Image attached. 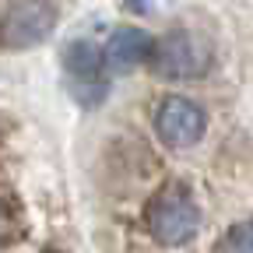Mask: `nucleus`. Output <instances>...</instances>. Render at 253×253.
Segmentation results:
<instances>
[{
	"label": "nucleus",
	"instance_id": "nucleus-1",
	"mask_svg": "<svg viewBox=\"0 0 253 253\" xmlns=\"http://www.w3.org/2000/svg\"><path fill=\"white\" fill-rule=\"evenodd\" d=\"M144 225L155 243L162 246H186L190 239H197L201 232V208L190 197L186 186H166L151 197L144 208Z\"/></svg>",
	"mask_w": 253,
	"mask_h": 253
},
{
	"label": "nucleus",
	"instance_id": "nucleus-2",
	"mask_svg": "<svg viewBox=\"0 0 253 253\" xmlns=\"http://www.w3.org/2000/svg\"><path fill=\"white\" fill-rule=\"evenodd\" d=\"M148 67L162 81H197L211 71V46L194 32H169L151 42Z\"/></svg>",
	"mask_w": 253,
	"mask_h": 253
},
{
	"label": "nucleus",
	"instance_id": "nucleus-3",
	"mask_svg": "<svg viewBox=\"0 0 253 253\" xmlns=\"http://www.w3.org/2000/svg\"><path fill=\"white\" fill-rule=\"evenodd\" d=\"M56 28V7L49 0H11L0 14V46L28 49L49 39Z\"/></svg>",
	"mask_w": 253,
	"mask_h": 253
},
{
	"label": "nucleus",
	"instance_id": "nucleus-4",
	"mask_svg": "<svg viewBox=\"0 0 253 253\" xmlns=\"http://www.w3.org/2000/svg\"><path fill=\"white\" fill-rule=\"evenodd\" d=\"M208 130V113L194 102L186 99V95H169V99L158 102L155 109V134L166 148L172 151H186L194 148Z\"/></svg>",
	"mask_w": 253,
	"mask_h": 253
},
{
	"label": "nucleus",
	"instance_id": "nucleus-5",
	"mask_svg": "<svg viewBox=\"0 0 253 253\" xmlns=\"http://www.w3.org/2000/svg\"><path fill=\"white\" fill-rule=\"evenodd\" d=\"M151 36H144L141 28H116L106 49H102V63L113 71V74H130L134 67L148 63L151 56Z\"/></svg>",
	"mask_w": 253,
	"mask_h": 253
},
{
	"label": "nucleus",
	"instance_id": "nucleus-6",
	"mask_svg": "<svg viewBox=\"0 0 253 253\" xmlns=\"http://www.w3.org/2000/svg\"><path fill=\"white\" fill-rule=\"evenodd\" d=\"M63 67H67V74L74 81H95L102 74V49L88 42V39H74L67 49H63Z\"/></svg>",
	"mask_w": 253,
	"mask_h": 253
},
{
	"label": "nucleus",
	"instance_id": "nucleus-7",
	"mask_svg": "<svg viewBox=\"0 0 253 253\" xmlns=\"http://www.w3.org/2000/svg\"><path fill=\"white\" fill-rule=\"evenodd\" d=\"M21 232H25L21 208H18L11 197H0V246H11Z\"/></svg>",
	"mask_w": 253,
	"mask_h": 253
},
{
	"label": "nucleus",
	"instance_id": "nucleus-8",
	"mask_svg": "<svg viewBox=\"0 0 253 253\" xmlns=\"http://www.w3.org/2000/svg\"><path fill=\"white\" fill-rule=\"evenodd\" d=\"M214 250H239V253H253V218H246V221H239V225H232L225 236H221L218 243H214Z\"/></svg>",
	"mask_w": 253,
	"mask_h": 253
},
{
	"label": "nucleus",
	"instance_id": "nucleus-9",
	"mask_svg": "<svg viewBox=\"0 0 253 253\" xmlns=\"http://www.w3.org/2000/svg\"><path fill=\"white\" fill-rule=\"evenodd\" d=\"M130 4V11H137V14H148L151 11V0H126Z\"/></svg>",
	"mask_w": 253,
	"mask_h": 253
}]
</instances>
